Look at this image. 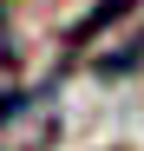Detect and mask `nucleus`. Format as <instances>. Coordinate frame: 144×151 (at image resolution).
Returning a JSON list of instances; mask_svg holds the SVG:
<instances>
[]
</instances>
